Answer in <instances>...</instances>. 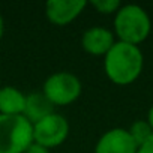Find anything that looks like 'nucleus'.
<instances>
[{
  "label": "nucleus",
  "instance_id": "f257e3e1",
  "mask_svg": "<svg viewBox=\"0 0 153 153\" xmlns=\"http://www.w3.org/2000/svg\"><path fill=\"white\" fill-rule=\"evenodd\" d=\"M144 65V57L138 45L128 42H114L110 51L104 56V69L107 76L119 86L134 83Z\"/></svg>",
  "mask_w": 153,
  "mask_h": 153
},
{
  "label": "nucleus",
  "instance_id": "f03ea898",
  "mask_svg": "<svg viewBox=\"0 0 153 153\" xmlns=\"http://www.w3.org/2000/svg\"><path fill=\"white\" fill-rule=\"evenodd\" d=\"M152 21L146 9L138 5H125L116 12L114 30L122 42L138 45L147 39Z\"/></svg>",
  "mask_w": 153,
  "mask_h": 153
},
{
  "label": "nucleus",
  "instance_id": "7ed1b4c3",
  "mask_svg": "<svg viewBox=\"0 0 153 153\" xmlns=\"http://www.w3.org/2000/svg\"><path fill=\"white\" fill-rule=\"evenodd\" d=\"M32 143L33 125L23 114H0V153H24Z\"/></svg>",
  "mask_w": 153,
  "mask_h": 153
},
{
  "label": "nucleus",
  "instance_id": "20e7f679",
  "mask_svg": "<svg viewBox=\"0 0 153 153\" xmlns=\"http://www.w3.org/2000/svg\"><path fill=\"white\" fill-rule=\"evenodd\" d=\"M42 93L53 105H68L81 95V83L78 76L68 71L51 74L42 86Z\"/></svg>",
  "mask_w": 153,
  "mask_h": 153
},
{
  "label": "nucleus",
  "instance_id": "39448f33",
  "mask_svg": "<svg viewBox=\"0 0 153 153\" xmlns=\"http://www.w3.org/2000/svg\"><path fill=\"white\" fill-rule=\"evenodd\" d=\"M69 134V123L65 116L53 113L33 125V141L53 149L60 146Z\"/></svg>",
  "mask_w": 153,
  "mask_h": 153
},
{
  "label": "nucleus",
  "instance_id": "423d86ee",
  "mask_svg": "<svg viewBox=\"0 0 153 153\" xmlns=\"http://www.w3.org/2000/svg\"><path fill=\"white\" fill-rule=\"evenodd\" d=\"M137 149L138 146L128 129L113 128L101 135L95 153H137Z\"/></svg>",
  "mask_w": 153,
  "mask_h": 153
},
{
  "label": "nucleus",
  "instance_id": "0eeeda50",
  "mask_svg": "<svg viewBox=\"0 0 153 153\" xmlns=\"http://www.w3.org/2000/svg\"><path fill=\"white\" fill-rule=\"evenodd\" d=\"M84 0H50L45 3V14L53 24L66 26L86 8Z\"/></svg>",
  "mask_w": 153,
  "mask_h": 153
},
{
  "label": "nucleus",
  "instance_id": "6e6552de",
  "mask_svg": "<svg viewBox=\"0 0 153 153\" xmlns=\"http://www.w3.org/2000/svg\"><path fill=\"white\" fill-rule=\"evenodd\" d=\"M81 45L84 51L93 56H105L110 48L114 45V35L111 30L105 27H90L83 33Z\"/></svg>",
  "mask_w": 153,
  "mask_h": 153
},
{
  "label": "nucleus",
  "instance_id": "1a4fd4ad",
  "mask_svg": "<svg viewBox=\"0 0 153 153\" xmlns=\"http://www.w3.org/2000/svg\"><path fill=\"white\" fill-rule=\"evenodd\" d=\"M53 113H54V105L48 101V98L42 92H32L26 95V107L23 116L32 125H35L36 122L45 119Z\"/></svg>",
  "mask_w": 153,
  "mask_h": 153
},
{
  "label": "nucleus",
  "instance_id": "9d476101",
  "mask_svg": "<svg viewBox=\"0 0 153 153\" xmlns=\"http://www.w3.org/2000/svg\"><path fill=\"white\" fill-rule=\"evenodd\" d=\"M26 107V95L12 86L0 89V114L21 116Z\"/></svg>",
  "mask_w": 153,
  "mask_h": 153
},
{
  "label": "nucleus",
  "instance_id": "9b49d317",
  "mask_svg": "<svg viewBox=\"0 0 153 153\" xmlns=\"http://www.w3.org/2000/svg\"><path fill=\"white\" fill-rule=\"evenodd\" d=\"M131 137L134 138V141L137 143V146H141L144 141H147L152 135H153V129L149 125L147 120H137L131 125V128L128 129Z\"/></svg>",
  "mask_w": 153,
  "mask_h": 153
},
{
  "label": "nucleus",
  "instance_id": "f8f14e48",
  "mask_svg": "<svg viewBox=\"0 0 153 153\" xmlns=\"http://www.w3.org/2000/svg\"><path fill=\"white\" fill-rule=\"evenodd\" d=\"M90 5L99 11L101 14H113V12H117L120 9V2L119 0H92Z\"/></svg>",
  "mask_w": 153,
  "mask_h": 153
},
{
  "label": "nucleus",
  "instance_id": "ddd939ff",
  "mask_svg": "<svg viewBox=\"0 0 153 153\" xmlns=\"http://www.w3.org/2000/svg\"><path fill=\"white\" fill-rule=\"evenodd\" d=\"M137 153H153V135L147 141H144L141 146H138Z\"/></svg>",
  "mask_w": 153,
  "mask_h": 153
},
{
  "label": "nucleus",
  "instance_id": "4468645a",
  "mask_svg": "<svg viewBox=\"0 0 153 153\" xmlns=\"http://www.w3.org/2000/svg\"><path fill=\"white\" fill-rule=\"evenodd\" d=\"M24 153H50V149H47V147H44V146H41V144H38V143L33 141L27 147V150Z\"/></svg>",
  "mask_w": 153,
  "mask_h": 153
},
{
  "label": "nucleus",
  "instance_id": "2eb2a0df",
  "mask_svg": "<svg viewBox=\"0 0 153 153\" xmlns=\"http://www.w3.org/2000/svg\"><path fill=\"white\" fill-rule=\"evenodd\" d=\"M147 122H149V125L152 126V129H153V105H152V108L149 110V114H147Z\"/></svg>",
  "mask_w": 153,
  "mask_h": 153
},
{
  "label": "nucleus",
  "instance_id": "dca6fc26",
  "mask_svg": "<svg viewBox=\"0 0 153 153\" xmlns=\"http://www.w3.org/2000/svg\"><path fill=\"white\" fill-rule=\"evenodd\" d=\"M3 30H5V23H3L2 15H0V39H2V36H3Z\"/></svg>",
  "mask_w": 153,
  "mask_h": 153
}]
</instances>
